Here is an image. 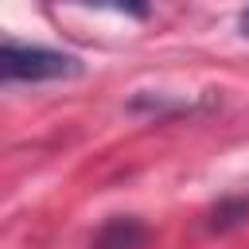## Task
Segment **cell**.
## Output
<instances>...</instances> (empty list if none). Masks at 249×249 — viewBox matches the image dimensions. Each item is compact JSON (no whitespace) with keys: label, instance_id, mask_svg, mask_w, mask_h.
Returning <instances> with one entry per match:
<instances>
[{"label":"cell","instance_id":"cell-1","mask_svg":"<svg viewBox=\"0 0 249 249\" xmlns=\"http://www.w3.org/2000/svg\"><path fill=\"white\" fill-rule=\"evenodd\" d=\"M0 74L4 82H54V78H78L82 58L66 51H51L39 43H16L8 39L0 47Z\"/></svg>","mask_w":249,"mask_h":249},{"label":"cell","instance_id":"cell-2","mask_svg":"<svg viewBox=\"0 0 249 249\" xmlns=\"http://www.w3.org/2000/svg\"><path fill=\"white\" fill-rule=\"evenodd\" d=\"M140 241H144V230H140L136 222L121 218V222H113V226H105V230H101L97 249H136Z\"/></svg>","mask_w":249,"mask_h":249},{"label":"cell","instance_id":"cell-3","mask_svg":"<svg viewBox=\"0 0 249 249\" xmlns=\"http://www.w3.org/2000/svg\"><path fill=\"white\" fill-rule=\"evenodd\" d=\"M241 35H245V39H249V8H245V12H241Z\"/></svg>","mask_w":249,"mask_h":249}]
</instances>
